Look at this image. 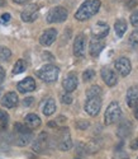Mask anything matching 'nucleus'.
Returning a JSON list of instances; mask_svg holds the SVG:
<instances>
[{
  "mask_svg": "<svg viewBox=\"0 0 138 159\" xmlns=\"http://www.w3.org/2000/svg\"><path fill=\"white\" fill-rule=\"evenodd\" d=\"M100 5H101L100 0H86V2H84L80 5L77 11L75 13V18L80 22L88 20L99 11Z\"/></svg>",
  "mask_w": 138,
  "mask_h": 159,
  "instance_id": "obj_1",
  "label": "nucleus"
},
{
  "mask_svg": "<svg viewBox=\"0 0 138 159\" xmlns=\"http://www.w3.org/2000/svg\"><path fill=\"white\" fill-rule=\"evenodd\" d=\"M36 74H37V76L39 79H42L43 82H46V83H53V82L57 80L58 74H60V69L57 68L56 65L48 64V65L42 66V68H41Z\"/></svg>",
  "mask_w": 138,
  "mask_h": 159,
  "instance_id": "obj_2",
  "label": "nucleus"
},
{
  "mask_svg": "<svg viewBox=\"0 0 138 159\" xmlns=\"http://www.w3.org/2000/svg\"><path fill=\"white\" fill-rule=\"evenodd\" d=\"M122 116V110H120V106L119 103L117 102H112L108 108L105 111V115H104V124L105 125H113L115 124L117 121H119V118Z\"/></svg>",
  "mask_w": 138,
  "mask_h": 159,
  "instance_id": "obj_3",
  "label": "nucleus"
},
{
  "mask_svg": "<svg viewBox=\"0 0 138 159\" xmlns=\"http://www.w3.org/2000/svg\"><path fill=\"white\" fill-rule=\"evenodd\" d=\"M56 144L60 150L62 152H67L70 150L72 147V140H71V135H70V131H68L67 127H62L58 131V135H57V140Z\"/></svg>",
  "mask_w": 138,
  "mask_h": 159,
  "instance_id": "obj_4",
  "label": "nucleus"
},
{
  "mask_svg": "<svg viewBox=\"0 0 138 159\" xmlns=\"http://www.w3.org/2000/svg\"><path fill=\"white\" fill-rule=\"evenodd\" d=\"M68 13L63 7H54L47 13V22L48 23H61L67 19Z\"/></svg>",
  "mask_w": 138,
  "mask_h": 159,
  "instance_id": "obj_5",
  "label": "nucleus"
},
{
  "mask_svg": "<svg viewBox=\"0 0 138 159\" xmlns=\"http://www.w3.org/2000/svg\"><path fill=\"white\" fill-rule=\"evenodd\" d=\"M101 108V96H93L88 97L85 102V111L90 116H96Z\"/></svg>",
  "mask_w": 138,
  "mask_h": 159,
  "instance_id": "obj_6",
  "label": "nucleus"
},
{
  "mask_svg": "<svg viewBox=\"0 0 138 159\" xmlns=\"http://www.w3.org/2000/svg\"><path fill=\"white\" fill-rule=\"evenodd\" d=\"M50 148H51V140L48 134H46V132L39 134L33 144V150L36 153H46Z\"/></svg>",
  "mask_w": 138,
  "mask_h": 159,
  "instance_id": "obj_7",
  "label": "nucleus"
},
{
  "mask_svg": "<svg viewBox=\"0 0 138 159\" xmlns=\"http://www.w3.org/2000/svg\"><path fill=\"white\" fill-rule=\"evenodd\" d=\"M38 11H39L38 5L31 4V5H28V7H25V9L22 11L20 18H22L23 22H27V23L34 22V20L38 18Z\"/></svg>",
  "mask_w": 138,
  "mask_h": 159,
  "instance_id": "obj_8",
  "label": "nucleus"
},
{
  "mask_svg": "<svg viewBox=\"0 0 138 159\" xmlns=\"http://www.w3.org/2000/svg\"><path fill=\"white\" fill-rule=\"evenodd\" d=\"M114 66H115L117 71H118L122 76L129 75V73H131V70H132V64H131L129 59H127V57H119V59L114 62Z\"/></svg>",
  "mask_w": 138,
  "mask_h": 159,
  "instance_id": "obj_9",
  "label": "nucleus"
},
{
  "mask_svg": "<svg viewBox=\"0 0 138 159\" xmlns=\"http://www.w3.org/2000/svg\"><path fill=\"white\" fill-rule=\"evenodd\" d=\"M13 143L18 147H25L27 144H29L31 140H32V131L31 132H18V131H14L13 134V138H11Z\"/></svg>",
  "mask_w": 138,
  "mask_h": 159,
  "instance_id": "obj_10",
  "label": "nucleus"
},
{
  "mask_svg": "<svg viewBox=\"0 0 138 159\" xmlns=\"http://www.w3.org/2000/svg\"><path fill=\"white\" fill-rule=\"evenodd\" d=\"M108 33H109V25L104 22H98L91 30L93 38H98V39H103L104 37L108 36Z\"/></svg>",
  "mask_w": 138,
  "mask_h": 159,
  "instance_id": "obj_11",
  "label": "nucleus"
},
{
  "mask_svg": "<svg viewBox=\"0 0 138 159\" xmlns=\"http://www.w3.org/2000/svg\"><path fill=\"white\" fill-rule=\"evenodd\" d=\"M132 130H133V125L129 120H122L117 130V135L120 139H126L132 134Z\"/></svg>",
  "mask_w": 138,
  "mask_h": 159,
  "instance_id": "obj_12",
  "label": "nucleus"
},
{
  "mask_svg": "<svg viewBox=\"0 0 138 159\" xmlns=\"http://www.w3.org/2000/svg\"><path fill=\"white\" fill-rule=\"evenodd\" d=\"M57 38V31L54 28H50L42 33V36L39 37V42L42 46H51Z\"/></svg>",
  "mask_w": 138,
  "mask_h": 159,
  "instance_id": "obj_13",
  "label": "nucleus"
},
{
  "mask_svg": "<svg viewBox=\"0 0 138 159\" xmlns=\"http://www.w3.org/2000/svg\"><path fill=\"white\" fill-rule=\"evenodd\" d=\"M62 87L66 93H71L77 88V76L75 73H70L62 82Z\"/></svg>",
  "mask_w": 138,
  "mask_h": 159,
  "instance_id": "obj_14",
  "label": "nucleus"
},
{
  "mask_svg": "<svg viewBox=\"0 0 138 159\" xmlns=\"http://www.w3.org/2000/svg\"><path fill=\"white\" fill-rule=\"evenodd\" d=\"M74 54L77 57L84 56L85 54V36L82 33L77 34L74 41Z\"/></svg>",
  "mask_w": 138,
  "mask_h": 159,
  "instance_id": "obj_15",
  "label": "nucleus"
},
{
  "mask_svg": "<svg viewBox=\"0 0 138 159\" xmlns=\"http://www.w3.org/2000/svg\"><path fill=\"white\" fill-rule=\"evenodd\" d=\"M100 74H101V79L104 80V83H105L106 85H109V87H114V85L117 84L118 79H117L115 73H114L112 69H109V68H103L101 71H100Z\"/></svg>",
  "mask_w": 138,
  "mask_h": 159,
  "instance_id": "obj_16",
  "label": "nucleus"
},
{
  "mask_svg": "<svg viewBox=\"0 0 138 159\" xmlns=\"http://www.w3.org/2000/svg\"><path fill=\"white\" fill-rule=\"evenodd\" d=\"M17 89L20 92V93H28V92H33L36 89V82H34V79L31 78V76L23 79L22 82H19L17 84Z\"/></svg>",
  "mask_w": 138,
  "mask_h": 159,
  "instance_id": "obj_17",
  "label": "nucleus"
},
{
  "mask_svg": "<svg viewBox=\"0 0 138 159\" xmlns=\"http://www.w3.org/2000/svg\"><path fill=\"white\" fill-rule=\"evenodd\" d=\"M105 47V43L103 39H98V38H93L90 41V55L93 57H98L100 55V52L103 51V48Z\"/></svg>",
  "mask_w": 138,
  "mask_h": 159,
  "instance_id": "obj_18",
  "label": "nucleus"
},
{
  "mask_svg": "<svg viewBox=\"0 0 138 159\" xmlns=\"http://www.w3.org/2000/svg\"><path fill=\"white\" fill-rule=\"evenodd\" d=\"M2 104L6 108H13L18 104V96L15 92H8V93L2 98Z\"/></svg>",
  "mask_w": 138,
  "mask_h": 159,
  "instance_id": "obj_19",
  "label": "nucleus"
},
{
  "mask_svg": "<svg viewBox=\"0 0 138 159\" xmlns=\"http://www.w3.org/2000/svg\"><path fill=\"white\" fill-rule=\"evenodd\" d=\"M138 103V85H133L127 92V104L129 107H134Z\"/></svg>",
  "mask_w": 138,
  "mask_h": 159,
  "instance_id": "obj_20",
  "label": "nucleus"
},
{
  "mask_svg": "<svg viewBox=\"0 0 138 159\" xmlns=\"http://www.w3.org/2000/svg\"><path fill=\"white\" fill-rule=\"evenodd\" d=\"M24 122H25L27 126L32 130V129H37V127L41 126V118L36 113H29V115L25 116Z\"/></svg>",
  "mask_w": 138,
  "mask_h": 159,
  "instance_id": "obj_21",
  "label": "nucleus"
},
{
  "mask_svg": "<svg viewBox=\"0 0 138 159\" xmlns=\"http://www.w3.org/2000/svg\"><path fill=\"white\" fill-rule=\"evenodd\" d=\"M54 111H56V102H54V99L52 98H48L43 102L42 104V112L43 115L46 116H51L54 113Z\"/></svg>",
  "mask_w": 138,
  "mask_h": 159,
  "instance_id": "obj_22",
  "label": "nucleus"
},
{
  "mask_svg": "<svg viewBox=\"0 0 138 159\" xmlns=\"http://www.w3.org/2000/svg\"><path fill=\"white\" fill-rule=\"evenodd\" d=\"M114 30H115L117 37L122 38L124 36V33H126V31H127V22L124 19H118L114 24Z\"/></svg>",
  "mask_w": 138,
  "mask_h": 159,
  "instance_id": "obj_23",
  "label": "nucleus"
},
{
  "mask_svg": "<svg viewBox=\"0 0 138 159\" xmlns=\"http://www.w3.org/2000/svg\"><path fill=\"white\" fill-rule=\"evenodd\" d=\"M25 68H27V65H25V61L24 60H18L17 62H15V65H14V68H13V74H20V73H23L24 70H25Z\"/></svg>",
  "mask_w": 138,
  "mask_h": 159,
  "instance_id": "obj_24",
  "label": "nucleus"
},
{
  "mask_svg": "<svg viewBox=\"0 0 138 159\" xmlns=\"http://www.w3.org/2000/svg\"><path fill=\"white\" fill-rule=\"evenodd\" d=\"M11 56V51L8 47L0 46V61H8Z\"/></svg>",
  "mask_w": 138,
  "mask_h": 159,
  "instance_id": "obj_25",
  "label": "nucleus"
},
{
  "mask_svg": "<svg viewBox=\"0 0 138 159\" xmlns=\"http://www.w3.org/2000/svg\"><path fill=\"white\" fill-rule=\"evenodd\" d=\"M128 43L132 48H137L138 47V31H133L128 38Z\"/></svg>",
  "mask_w": 138,
  "mask_h": 159,
  "instance_id": "obj_26",
  "label": "nucleus"
},
{
  "mask_svg": "<svg viewBox=\"0 0 138 159\" xmlns=\"http://www.w3.org/2000/svg\"><path fill=\"white\" fill-rule=\"evenodd\" d=\"M8 122H9V115L5 111L0 110V129H5Z\"/></svg>",
  "mask_w": 138,
  "mask_h": 159,
  "instance_id": "obj_27",
  "label": "nucleus"
},
{
  "mask_svg": "<svg viewBox=\"0 0 138 159\" xmlns=\"http://www.w3.org/2000/svg\"><path fill=\"white\" fill-rule=\"evenodd\" d=\"M93 96H101V89L98 85H94L86 90V97H93Z\"/></svg>",
  "mask_w": 138,
  "mask_h": 159,
  "instance_id": "obj_28",
  "label": "nucleus"
},
{
  "mask_svg": "<svg viewBox=\"0 0 138 159\" xmlns=\"http://www.w3.org/2000/svg\"><path fill=\"white\" fill-rule=\"evenodd\" d=\"M94 76H95V71L93 69H86V71H84V74H82L84 82H90L91 79H94Z\"/></svg>",
  "mask_w": 138,
  "mask_h": 159,
  "instance_id": "obj_29",
  "label": "nucleus"
},
{
  "mask_svg": "<svg viewBox=\"0 0 138 159\" xmlns=\"http://www.w3.org/2000/svg\"><path fill=\"white\" fill-rule=\"evenodd\" d=\"M131 23H132L133 27L138 28V9L132 13V16H131Z\"/></svg>",
  "mask_w": 138,
  "mask_h": 159,
  "instance_id": "obj_30",
  "label": "nucleus"
},
{
  "mask_svg": "<svg viewBox=\"0 0 138 159\" xmlns=\"http://www.w3.org/2000/svg\"><path fill=\"white\" fill-rule=\"evenodd\" d=\"M61 102L65 104H70L72 103V97L70 96V93H63L61 94Z\"/></svg>",
  "mask_w": 138,
  "mask_h": 159,
  "instance_id": "obj_31",
  "label": "nucleus"
},
{
  "mask_svg": "<svg viewBox=\"0 0 138 159\" xmlns=\"http://www.w3.org/2000/svg\"><path fill=\"white\" fill-rule=\"evenodd\" d=\"M76 127L80 130H86L89 127V122L88 121H77L76 122Z\"/></svg>",
  "mask_w": 138,
  "mask_h": 159,
  "instance_id": "obj_32",
  "label": "nucleus"
},
{
  "mask_svg": "<svg viewBox=\"0 0 138 159\" xmlns=\"http://www.w3.org/2000/svg\"><path fill=\"white\" fill-rule=\"evenodd\" d=\"M131 149H133V150L138 149V138H137V139H134V140L131 143Z\"/></svg>",
  "mask_w": 138,
  "mask_h": 159,
  "instance_id": "obj_33",
  "label": "nucleus"
},
{
  "mask_svg": "<svg viewBox=\"0 0 138 159\" xmlns=\"http://www.w3.org/2000/svg\"><path fill=\"white\" fill-rule=\"evenodd\" d=\"M33 103V98L32 97H28V98H25L24 101H23V104L24 106H31Z\"/></svg>",
  "mask_w": 138,
  "mask_h": 159,
  "instance_id": "obj_34",
  "label": "nucleus"
},
{
  "mask_svg": "<svg viewBox=\"0 0 138 159\" xmlns=\"http://www.w3.org/2000/svg\"><path fill=\"white\" fill-rule=\"evenodd\" d=\"M2 20L3 22H9L10 20V14H9V13H5V14L2 16Z\"/></svg>",
  "mask_w": 138,
  "mask_h": 159,
  "instance_id": "obj_35",
  "label": "nucleus"
},
{
  "mask_svg": "<svg viewBox=\"0 0 138 159\" xmlns=\"http://www.w3.org/2000/svg\"><path fill=\"white\" fill-rule=\"evenodd\" d=\"M5 78V71H4V69L0 66V80H3V79Z\"/></svg>",
  "mask_w": 138,
  "mask_h": 159,
  "instance_id": "obj_36",
  "label": "nucleus"
},
{
  "mask_svg": "<svg viewBox=\"0 0 138 159\" xmlns=\"http://www.w3.org/2000/svg\"><path fill=\"white\" fill-rule=\"evenodd\" d=\"M42 56H43V57H48V59H46V60H53V56H52V55H50L48 52H43Z\"/></svg>",
  "mask_w": 138,
  "mask_h": 159,
  "instance_id": "obj_37",
  "label": "nucleus"
},
{
  "mask_svg": "<svg viewBox=\"0 0 138 159\" xmlns=\"http://www.w3.org/2000/svg\"><path fill=\"white\" fill-rule=\"evenodd\" d=\"M14 3H17V4H25V3H28V2H31V0H13Z\"/></svg>",
  "mask_w": 138,
  "mask_h": 159,
  "instance_id": "obj_38",
  "label": "nucleus"
},
{
  "mask_svg": "<svg viewBox=\"0 0 138 159\" xmlns=\"http://www.w3.org/2000/svg\"><path fill=\"white\" fill-rule=\"evenodd\" d=\"M134 116H136V118L138 120V103L134 106Z\"/></svg>",
  "mask_w": 138,
  "mask_h": 159,
  "instance_id": "obj_39",
  "label": "nucleus"
},
{
  "mask_svg": "<svg viewBox=\"0 0 138 159\" xmlns=\"http://www.w3.org/2000/svg\"><path fill=\"white\" fill-rule=\"evenodd\" d=\"M3 149H4V140L2 136H0V150H3Z\"/></svg>",
  "mask_w": 138,
  "mask_h": 159,
  "instance_id": "obj_40",
  "label": "nucleus"
},
{
  "mask_svg": "<svg viewBox=\"0 0 138 159\" xmlns=\"http://www.w3.org/2000/svg\"><path fill=\"white\" fill-rule=\"evenodd\" d=\"M133 5H137V2H134V0H132L131 3H128V4H127V7H128V8H132Z\"/></svg>",
  "mask_w": 138,
  "mask_h": 159,
  "instance_id": "obj_41",
  "label": "nucleus"
},
{
  "mask_svg": "<svg viewBox=\"0 0 138 159\" xmlns=\"http://www.w3.org/2000/svg\"><path fill=\"white\" fill-rule=\"evenodd\" d=\"M3 5H5V0H0V8H2Z\"/></svg>",
  "mask_w": 138,
  "mask_h": 159,
  "instance_id": "obj_42",
  "label": "nucleus"
},
{
  "mask_svg": "<svg viewBox=\"0 0 138 159\" xmlns=\"http://www.w3.org/2000/svg\"><path fill=\"white\" fill-rule=\"evenodd\" d=\"M0 94H2V84H0Z\"/></svg>",
  "mask_w": 138,
  "mask_h": 159,
  "instance_id": "obj_43",
  "label": "nucleus"
},
{
  "mask_svg": "<svg viewBox=\"0 0 138 159\" xmlns=\"http://www.w3.org/2000/svg\"><path fill=\"white\" fill-rule=\"evenodd\" d=\"M137 159H138V158H137Z\"/></svg>",
  "mask_w": 138,
  "mask_h": 159,
  "instance_id": "obj_44",
  "label": "nucleus"
}]
</instances>
